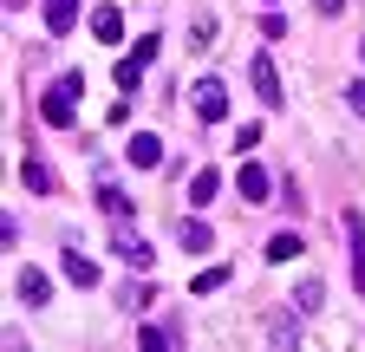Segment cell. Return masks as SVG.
Returning a JSON list of instances; mask_svg holds the SVG:
<instances>
[{
  "label": "cell",
  "instance_id": "obj_1",
  "mask_svg": "<svg viewBox=\"0 0 365 352\" xmlns=\"http://www.w3.org/2000/svg\"><path fill=\"white\" fill-rule=\"evenodd\" d=\"M78 92H85V78H78V72L53 78V85H46V98H39V118L53 124V130H66V124L78 118Z\"/></svg>",
  "mask_w": 365,
  "mask_h": 352
},
{
  "label": "cell",
  "instance_id": "obj_2",
  "mask_svg": "<svg viewBox=\"0 0 365 352\" xmlns=\"http://www.w3.org/2000/svg\"><path fill=\"white\" fill-rule=\"evenodd\" d=\"M111 254L124 261V268H137V274H144V268H150V261H157V254L144 248V235H137L130 222H111Z\"/></svg>",
  "mask_w": 365,
  "mask_h": 352
},
{
  "label": "cell",
  "instance_id": "obj_3",
  "mask_svg": "<svg viewBox=\"0 0 365 352\" xmlns=\"http://www.w3.org/2000/svg\"><path fill=\"white\" fill-rule=\"evenodd\" d=\"M190 105H196V118H202V124H222V118H228V85H222V78H196Z\"/></svg>",
  "mask_w": 365,
  "mask_h": 352
},
{
  "label": "cell",
  "instance_id": "obj_4",
  "mask_svg": "<svg viewBox=\"0 0 365 352\" xmlns=\"http://www.w3.org/2000/svg\"><path fill=\"white\" fill-rule=\"evenodd\" d=\"M150 59H157V33H144V39L124 53V66H118V92H130V85L144 78V66H150Z\"/></svg>",
  "mask_w": 365,
  "mask_h": 352
},
{
  "label": "cell",
  "instance_id": "obj_5",
  "mask_svg": "<svg viewBox=\"0 0 365 352\" xmlns=\"http://www.w3.org/2000/svg\"><path fill=\"white\" fill-rule=\"evenodd\" d=\"M124 163L130 170H157L163 163V138H157V130H137V138L124 144Z\"/></svg>",
  "mask_w": 365,
  "mask_h": 352
},
{
  "label": "cell",
  "instance_id": "obj_6",
  "mask_svg": "<svg viewBox=\"0 0 365 352\" xmlns=\"http://www.w3.org/2000/svg\"><path fill=\"white\" fill-rule=\"evenodd\" d=\"M235 190H242V202H267V196H274V176H267V163H242Z\"/></svg>",
  "mask_w": 365,
  "mask_h": 352
},
{
  "label": "cell",
  "instance_id": "obj_7",
  "mask_svg": "<svg viewBox=\"0 0 365 352\" xmlns=\"http://www.w3.org/2000/svg\"><path fill=\"white\" fill-rule=\"evenodd\" d=\"M255 92H261V105H267V111H281V98H287V92H281V72H274V59H255Z\"/></svg>",
  "mask_w": 365,
  "mask_h": 352
},
{
  "label": "cell",
  "instance_id": "obj_8",
  "mask_svg": "<svg viewBox=\"0 0 365 352\" xmlns=\"http://www.w3.org/2000/svg\"><path fill=\"white\" fill-rule=\"evenodd\" d=\"M346 248H352V281L365 294V215H346Z\"/></svg>",
  "mask_w": 365,
  "mask_h": 352
},
{
  "label": "cell",
  "instance_id": "obj_9",
  "mask_svg": "<svg viewBox=\"0 0 365 352\" xmlns=\"http://www.w3.org/2000/svg\"><path fill=\"white\" fill-rule=\"evenodd\" d=\"M91 39L118 46V39H124V14H118V7H91Z\"/></svg>",
  "mask_w": 365,
  "mask_h": 352
},
{
  "label": "cell",
  "instance_id": "obj_10",
  "mask_svg": "<svg viewBox=\"0 0 365 352\" xmlns=\"http://www.w3.org/2000/svg\"><path fill=\"white\" fill-rule=\"evenodd\" d=\"M176 242L190 248V254H209V248H215V229H209V222H196V215H190V222L176 229Z\"/></svg>",
  "mask_w": 365,
  "mask_h": 352
},
{
  "label": "cell",
  "instance_id": "obj_11",
  "mask_svg": "<svg viewBox=\"0 0 365 352\" xmlns=\"http://www.w3.org/2000/svg\"><path fill=\"white\" fill-rule=\"evenodd\" d=\"M98 209L111 215V222H130V215H137V209H130V196H124L118 183H98Z\"/></svg>",
  "mask_w": 365,
  "mask_h": 352
},
{
  "label": "cell",
  "instance_id": "obj_12",
  "mask_svg": "<svg viewBox=\"0 0 365 352\" xmlns=\"http://www.w3.org/2000/svg\"><path fill=\"white\" fill-rule=\"evenodd\" d=\"M20 300L26 306H46V300H53V281H46L39 268H20Z\"/></svg>",
  "mask_w": 365,
  "mask_h": 352
},
{
  "label": "cell",
  "instance_id": "obj_13",
  "mask_svg": "<svg viewBox=\"0 0 365 352\" xmlns=\"http://www.w3.org/2000/svg\"><path fill=\"white\" fill-rule=\"evenodd\" d=\"M46 26H53V33H72L78 26V0H46Z\"/></svg>",
  "mask_w": 365,
  "mask_h": 352
},
{
  "label": "cell",
  "instance_id": "obj_14",
  "mask_svg": "<svg viewBox=\"0 0 365 352\" xmlns=\"http://www.w3.org/2000/svg\"><path fill=\"white\" fill-rule=\"evenodd\" d=\"M157 300V281H130L124 294H118V306H124V314H137V306H150Z\"/></svg>",
  "mask_w": 365,
  "mask_h": 352
},
{
  "label": "cell",
  "instance_id": "obj_15",
  "mask_svg": "<svg viewBox=\"0 0 365 352\" xmlns=\"http://www.w3.org/2000/svg\"><path fill=\"white\" fill-rule=\"evenodd\" d=\"M66 281L72 287H98V268H91L85 254H66Z\"/></svg>",
  "mask_w": 365,
  "mask_h": 352
},
{
  "label": "cell",
  "instance_id": "obj_16",
  "mask_svg": "<svg viewBox=\"0 0 365 352\" xmlns=\"http://www.w3.org/2000/svg\"><path fill=\"white\" fill-rule=\"evenodd\" d=\"M294 306H300V314H313V306H327V281H300V287H294Z\"/></svg>",
  "mask_w": 365,
  "mask_h": 352
},
{
  "label": "cell",
  "instance_id": "obj_17",
  "mask_svg": "<svg viewBox=\"0 0 365 352\" xmlns=\"http://www.w3.org/2000/svg\"><path fill=\"white\" fill-rule=\"evenodd\" d=\"M215 190H222L215 170H196V176H190V202H215Z\"/></svg>",
  "mask_w": 365,
  "mask_h": 352
},
{
  "label": "cell",
  "instance_id": "obj_18",
  "mask_svg": "<svg viewBox=\"0 0 365 352\" xmlns=\"http://www.w3.org/2000/svg\"><path fill=\"white\" fill-rule=\"evenodd\" d=\"M267 346H300V333H294V314H274V320H267Z\"/></svg>",
  "mask_w": 365,
  "mask_h": 352
},
{
  "label": "cell",
  "instance_id": "obj_19",
  "mask_svg": "<svg viewBox=\"0 0 365 352\" xmlns=\"http://www.w3.org/2000/svg\"><path fill=\"white\" fill-rule=\"evenodd\" d=\"M26 190L33 196H53V170H46L39 157H26Z\"/></svg>",
  "mask_w": 365,
  "mask_h": 352
},
{
  "label": "cell",
  "instance_id": "obj_20",
  "mask_svg": "<svg viewBox=\"0 0 365 352\" xmlns=\"http://www.w3.org/2000/svg\"><path fill=\"white\" fill-rule=\"evenodd\" d=\"M137 346H144V352H163V346H176V326H144Z\"/></svg>",
  "mask_w": 365,
  "mask_h": 352
},
{
  "label": "cell",
  "instance_id": "obj_21",
  "mask_svg": "<svg viewBox=\"0 0 365 352\" xmlns=\"http://www.w3.org/2000/svg\"><path fill=\"white\" fill-rule=\"evenodd\" d=\"M300 254V235H267V261H294Z\"/></svg>",
  "mask_w": 365,
  "mask_h": 352
},
{
  "label": "cell",
  "instance_id": "obj_22",
  "mask_svg": "<svg viewBox=\"0 0 365 352\" xmlns=\"http://www.w3.org/2000/svg\"><path fill=\"white\" fill-rule=\"evenodd\" d=\"M222 281H228V268H202V274H196V281H190V287H196V294H215V287H222Z\"/></svg>",
  "mask_w": 365,
  "mask_h": 352
},
{
  "label": "cell",
  "instance_id": "obj_23",
  "mask_svg": "<svg viewBox=\"0 0 365 352\" xmlns=\"http://www.w3.org/2000/svg\"><path fill=\"white\" fill-rule=\"evenodd\" d=\"M209 39H215V20H209V14H202V20H196V26H190V46H209Z\"/></svg>",
  "mask_w": 365,
  "mask_h": 352
},
{
  "label": "cell",
  "instance_id": "obj_24",
  "mask_svg": "<svg viewBox=\"0 0 365 352\" xmlns=\"http://www.w3.org/2000/svg\"><path fill=\"white\" fill-rule=\"evenodd\" d=\"M352 111H359V118H365V85H352Z\"/></svg>",
  "mask_w": 365,
  "mask_h": 352
},
{
  "label": "cell",
  "instance_id": "obj_25",
  "mask_svg": "<svg viewBox=\"0 0 365 352\" xmlns=\"http://www.w3.org/2000/svg\"><path fill=\"white\" fill-rule=\"evenodd\" d=\"M313 7H319V14H339V7H346V0H313Z\"/></svg>",
  "mask_w": 365,
  "mask_h": 352
}]
</instances>
